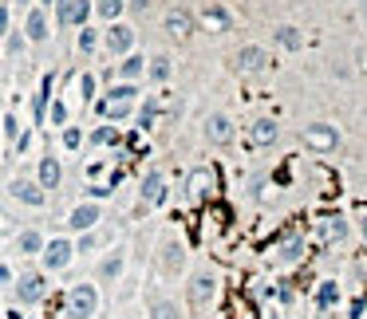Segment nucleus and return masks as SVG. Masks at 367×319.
<instances>
[{"mask_svg":"<svg viewBox=\"0 0 367 319\" xmlns=\"http://www.w3.org/2000/svg\"><path fill=\"white\" fill-rule=\"evenodd\" d=\"M48 99H51V75H44V83H40V91H36V99H32V118H36V123H44V114H48Z\"/></svg>","mask_w":367,"mask_h":319,"instance_id":"bb28decb","label":"nucleus"},{"mask_svg":"<svg viewBox=\"0 0 367 319\" xmlns=\"http://www.w3.org/2000/svg\"><path fill=\"white\" fill-rule=\"evenodd\" d=\"M99 44L111 51V55H119V60H123L127 51H134V28H130V24H123V20H111V24H107V32L99 36Z\"/></svg>","mask_w":367,"mask_h":319,"instance_id":"6e6552de","label":"nucleus"},{"mask_svg":"<svg viewBox=\"0 0 367 319\" xmlns=\"http://www.w3.org/2000/svg\"><path fill=\"white\" fill-rule=\"evenodd\" d=\"M115 75H119V83H139V79H146V55H139V51H127V55L119 60V67H115Z\"/></svg>","mask_w":367,"mask_h":319,"instance_id":"6ab92c4d","label":"nucleus"},{"mask_svg":"<svg viewBox=\"0 0 367 319\" xmlns=\"http://www.w3.org/2000/svg\"><path fill=\"white\" fill-rule=\"evenodd\" d=\"M162 28L174 36V40H190L193 28H198V20H193V12H186V8H170V12L162 16Z\"/></svg>","mask_w":367,"mask_h":319,"instance_id":"a211bd4d","label":"nucleus"},{"mask_svg":"<svg viewBox=\"0 0 367 319\" xmlns=\"http://www.w3.org/2000/svg\"><path fill=\"white\" fill-rule=\"evenodd\" d=\"M134 107H139V83H115L111 91H103V99H95L99 118H107V123L130 118Z\"/></svg>","mask_w":367,"mask_h":319,"instance_id":"f257e3e1","label":"nucleus"},{"mask_svg":"<svg viewBox=\"0 0 367 319\" xmlns=\"http://www.w3.org/2000/svg\"><path fill=\"white\" fill-rule=\"evenodd\" d=\"M48 4H56V0H40V8H48Z\"/></svg>","mask_w":367,"mask_h":319,"instance_id":"a18cd8bd","label":"nucleus"},{"mask_svg":"<svg viewBox=\"0 0 367 319\" xmlns=\"http://www.w3.org/2000/svg\"><path fill=\"white\" fill-rule=\"evenodd\" d=\"M51 292V276L44 268H24L12 276V300L20 307H40Z\"/></svg>","mask_w":367,"mask_h":319,"instance_id":"f03ea898","label":"nucleus"},{"mask_svg":"<svg viewBox=\"0 0 367 319\" xmlns=\"http://www.w3.org/2000/svg\"><path fill=\"white\" fill-rule=\"evenodd\" d=\"M12 276H16V272H12L8 264H4V260H0V284H12Z\"/></svg>","mask_w":367,"mask_h":319,"instance_id":"79ce46f5","label":"nucleus"},{"mask_svg":"<svg viewBox=\"0 0 367 319\" xmlns=\"http://www.w3.org/2000/svg\"><path fill=\"white\" fill-rule=\"evenodd\" d=\"M272 36H276V44H281L285 51H300V48H304V36L296 32L292 24H281V28H276Z\"/></svg>","mask_w":367,"mask_h":319,"instance_id":"cd10ccee","label":"nucleus"},{"mask_svg":"<svg viewBox=\"0 0 367 319\" xmlns=\"http://www.w3.org/2000/svg\"><path fill=\"white\" fill-rule=\"evenodd\" d=\"M80 99L83 103H95V75H91V71L80 75Z\"/></svg>","mask_w":367,"mask_h":319,"instance_id":"2f4dec72","label":"nucleus"},{"mask_svg":"<svg viewBox=\"0 0 367 319\" xmlns=\"http://www.w3.org/2000/svg\"><path fill=\"white\" fill-rule=\"evenodd\" d=\"M209 181H213V177H209V170H198V174L190 177V193H193V197H202Z\"/></svg>","mask_w":367,"mask_h":319,"instance_id":"473e14b6","label":"nucleus"},{"mask_svg":"<svg viewBox=\"0 0 367 319\" xmlns=\"http://www.w3.org/2000/svg\"><path fill=\"white\" fill-rule=\"evenodd\" d=\"M202 24H206L209 32H229V24H233V16H229V12H225L222 4H209V8H202Z\"/></svg>","mask_w":367,"mask_h":319,"instance_id":"b1692460","label":"nucleus"},{"mask_svg":"<svg viewBox=\"0 0 367 319\" xmlns=\"http://www.w3.org/2000/svg\"><path fill=\"white\" fill-rule=\"evenodd\" d=\"M64 225H67V233H75V237H80V233H87V229L103 225V205H99L95 197H91V201H80V205L67 213Z\"/></svg>","mask_w":367,"mask_h":319,"instance_id":"1a4fd4ad","label":"nucleus"},{"mask_svg":"<svg viewBox=\"0 0 367 319\" xmlns=\"http://www.w3.org/2000/svg\"><path fill=\"white\" fill-rule=\"evenodd\" d=\"M0 64H4V51H0Z\"/></svg>","mask_w":367,"mask_h":319,"instance_id":"de8ad7c7","label":"nucleus"},{"mask_svg":"<svg viewBox=\"0 0 367 319\" xmlns=\"http://www.w3.org/2000/svg\"><path fill=\"white\" fill-rule=\"evenodd\" d=\"M36 181H40V190H44V193L60 190V181H64V166H60V158H56V154H40Z\"/></svg>","mask_w":367,"mask_h":319,"instance_id":"f3484780","label":"nucleus"},{"mask_svg":"<svg viewBox=\"0 0 367 319\" xmlns=\"http://www.w3.org/2000/svg\"><path fill=\"white\" fill-rule=\"evenodd\" d=\"M67 319H95L99 316V284H71L64 300Z\"/></svg>","mask_w":367,"mask_h":319,"instance_id":"7ed1b4c3","label":"nucleus"},{"mask_svg":"<svg viewBox=\"0 0 367 319\" xmlns=\"http://www.w3.org/2000/svg\"><path fill=\"white\" fill-rule=\"evenodd\" d=\"M12 32V4L8 0H0V40Z\"/></svg>","mask_w":367,"mask_h":319,"instance_id":"f704fd0d","label":"nucleus"},{"mask_svg":"<svg viewBox=\"0 0 367 319\" xmlns=\"http://www.w3.org/2000/svg\"><path fill=\"white\" fill-rule=\"evenodd\" d=\"M111 244V233L107 229H87V233H80V240H75V256H91V253H99V248H107Z\"/></svg>","mask_w":367,"mask_h":319,"instance_id":"412c9836","label":"nucleus"},{"mask_svg":"<svg viewBox=\"0 0 367 319\" xmlns=\"http://www.w3.org/2000/svg\"><path fill=\"white\" fill-rule=\"evenodd\" d=\"M233 134H237V130H233V118H229L225 111H213L206 118V142L209 146H229Z\"/></svg>","mask_w":367,"mask_h":319,"instance_id":"dca6fc26","label":"nucleus"},{"mask_svg":"<svg viewBox=\"0 0 367 319\" xmlns=\"http://www.w3.org/2000/svg\"><path fill=\"white\" fill-rule=\"evenodd\" d=\"M134 111H139V127H154V118H158V103H154V99H146L143 107H134Z\"/></svg>","mask_w":367,"mask_h":319,"instance_id":"c756f323","label":"nucleus"},{"mask_svg":"<svg viewBox=\"0 0 367 319\" xmlns=\"http://www.w3.org/2000/svg\"><path fill=\"white\" fill-rule=\"evenodd\" d=\"M359 233H364V240H367V213L359 217Z\"/></svg>","mask_w":367,"mask_h":319,"instance_id":"c03bdc74","label":"nucleus"},{"mask_svg":"<svg viewBox=\"0 0 367 319\" xmlns=\"http://www.w3.org/2000/svg\"><path fill=\"white\" fill-rule=\"evenodd\" d=\"M316 300L328 307V303H335L340 300V292H335V284H320V292H316Z\"/></svg>","mask_w":367,"mask_h":319,"instance_id":"4c0bfd02","label":"nucleus"},{"mask_svg":"<svg viewBox=\"0 0 367 319\" xmlns=\"http://www.w3.org/2000/svg\"><path fill=\"white\" fill-rule=\"evenodd\" d=\"M213 296H217V276L209 268H198L190 276V284H186V303H190L193 316H202L209 303H213Z\"/></svg>","mask_w":367,"mask_h":319,"instance_id":"20e7f679","label":"nucleus"},{"mask_svg":"<svg viewBox=\"0 0 367 319\" xmlns=\"http://www.w3.org/2000/svg\"><path fill=\"white\" fill-rule=\"evenodd\" d=\"M276 138H281V130H276L272 118H257L253 127H249V142L253 146H272Z\"/></svg>","mask_w":367,"mask_h":319,"instance_id":"5701e85b","label":"nucleus"},{"mask_svg":"<svg viewBox=\"0 0 367 319\" xmlns=\"http://www.w3.org/2000/svg\"><path fill=\"white\" fill-rule=\"evenodd\" d=\"M4 138H8V142H20V118L12 111L4 114Z\"/></svg>","mask_w":367,"mask_h":319,"instance_id":"72a5a7b5","label":"nucleus"},{"mask_svg":"<svg viewBox=\"0 0 367 319\" xmlns=\"http://www.w3.org/2000/svg\"><path fill=\"white\" fill-rule=\"evenodd\" d=\"M91 8H95V16H103L107 24H111V20H123V12H127V0H95Z\"/></svg>","mask_w":367,"mask_h":319,"instance_id":"a878e982","label":"nucleus"},{"mask_svg":"<svg viewBox=\"0 0 367 319\" xmlns=\"http://www.w3.org/2000/svg\"><path fill=\"white\" fill-rule=\"evenodd\" d=\"M304 146L308 150H320V154H328V150H335L340 146V130L328 127V123H312V127H304Z\"/></svg>","mask_w":367,"mask_h":319,"instance_id":"4468645a","label":"nucleus"},{"mask_svg":"<svg viewBox=\"0 0 367 319\" xmlns=\"http://www.w3.org/2000/svg\"><path fill=\"white\" fill-rule=\"evenodd\" d=\"M115 319H143V316H139V311H130V307H127V311H119Z\"/></svg>","mask_w":367,"mask_h":319,"instance_id":"37998d69","label":"nucleus"},{"mask_svg":"<svg viewBox=\"0 0 367 319\" xmlns=\"http://www.w3.org/2000/svg\"><path fill=\"white\" fill-rule=\"evenodd\" d=\"M44 233L40 229H20L16 237H12V253L16 256H40V248H44Z\"/></svg>","mask_w":367,"mask_h":319,"instance_id":"aec40b11","label":"nucleus"},{"mask_svg":"<svg viewBox=\"0 0 367 319\" xmlns=\"http://www.w3.org/2000/svg\"><path fill=\"white\" fill-rule=\"evenodd\" d=\"M296 253H300V240H292V244H285V253H281V260H296Z\"/></svg>","mask_w":367,"mask_h":319,"instance_id":"a19ab883","label":"nucleus"},{"mask_svg":"<svg viewBox=\"0 0 367 319\" xmlns=\"http://www.w3.org/2000/svg\"><path fill=\"white\" fill-rule=\"evenodd\" d=\"M44 118H51L56 127H67V107H64V103H60V99H56V103H51V111L44 114Z\"/></svg>","mask_w":367,"mask_h":319,"instance_id":"e433bc0d","label":"nucleus"},{"mask_svg":"<svg viewBox=\"0 0 367 319\" xmlns=\"http://www.w3.org/2000/svg\"><path fill=\"white\" fill-rule=\"evenodd\" d=\"M71 260H75V240L71 237H51L44 240V248H40V268L48 272H64L71 268Z\"/></svg>","mask_w":367,"mask_h":319,"instance_id":"39448f33","label":"nucleus"},{"mask_svg":"<svg viewBox=\"0 0 367 319\" xmlns=\"http://www.w3.org/2000/svg\"><path fill=\"white\" fill-rule=\"evenodd\" d=\"M8 197L20 201V205H28V209H44V205H48V193L40 190V181H36V177H12V181H8Z\"/></svg>","mask_w":367,"mask_h":319,"instance_id":"9d476101","label":"nucleus"},{"mask_svg":"<svg viewBox=\"0 0 367 319\" xmlns=\"http://www.w3.org/2000/svg\"><path fill=\"white\" fill-rule=\"evenodd\" d=\"M16 4H32V0H16Z\"/></svg>","mask_w":367,"mask_h":319,"instance_id":"49530a36","label":"nucleus"},{"mask_svg":"<svg viewBox=\"0 0 367 319\" xmlns=\"http://www.w3.org/2000/svg\"><path fill=\"white\" fill-rule=\"evenodd\" d=\"M233 67H237L241 75H261V71L272 67V55L261 48V44H245V48H237V55H233Z\"/></svg>","mask_w":367,"mask_h":319,"instance_id":"9b49d317","label":"nucleus"},{"mask_svg":"<svg viewBox=\"0 0 367 319\" xmlns=\"http://www.w3.org/2000/svg\"><path fill=\"white\" fill-rule=\"evenodd\" d=\"M91 0H56V24L60 28H83L91 20Z\"/></svg>","mask_w":367,"mask_h":319,"instance_id":"f8f14e48","label":"nucleus"},{"mask_svg":"<svg viewBox=\"0 0 367 319\" xmlns=\"http://www.w3.org/2000/svg\"><path fill=\"white\" fill-rule=\"evenodd\" d=\"M24 40H28V44H48V40H51L48 8H40V4L28 8V16H24Z\"/></svg>","mask_w":367,"mask_h":319,"instance_id":"ddd939ff","label":"nucleus"},{"mask_svg":"<svg viewBox=\"0 0 367 319\" xmlns=\"http://www.w3.org/2000/svg\"><path fill=\"white\" fill-rule=\"evenodd\" d=\"M146 319H182V307L170 296H154V300L146 303Z\"/></svg>","mask_w":367,"mask_h":319,"instance_id":"4be33fe9","label":"nucleus"},{"mask_svg":"<svg viewBox=\"0 0 367 319\" xmlns=\"http://www.w3.org/2000/svg\"><path fill=\"white\" fill-rule=\"evenodd\" d=\"M344 233H348V225H344L340 217H335V221L328 225V237H344Z\"/></svg>","mask_w":367,"mask_h":319,"instance_id":"ea45409f","label":"nucleus"},{"mask_svg":"<svg viewBox=\"0 0 367 319\" xmlns=\"http://www.w3.org/2000/svg\"><path fill=\"white\" fill-rule=\"evenodd\" d=\"M95 48H99V32L83 24V28H80V51H83V55H91Z\"/></svg>","mask_w":367,"mask_h":319,"instance_id":"7c9ffc66","label":"nucleus"},{"mask_svg":"<svg viewBox=\"0 0 367 319\" xmlns=\"http://www.w3.org/2000/svg\"><path fill=\"white\" fill-rule=\"evenodd\" d=\"M87 142L91 146H115L119 142V130H115L111 123H107V127H95L91 134H87Z\"/></svg>","mask_w":367,"mask_h":319,"instance_id":"c85d7f7f","label":"nucleus"},{"mask_svg":"<svg viewBox=\"0 0 367 319\" xmlns=\"http://www.w3.org/2000/svg\"><path fill=\"white\" fill-rule=\"evenodd\" d=\"M170 75H174L170 55H150V60H146V79H150V83H166Z\"/></svg>","mask_w":367,"mask_h":319,"instance_id":"393cba45","label":"nucleus"},{"mask_svg":"<svg viewBox=\"0 0 367 319\" xmlns=\"http://www.w3.org/2000/svg\"><path fill=\"white\" fill-rule=\"evenodd\" d=\"M64 146H67V150H80V146H83V130L80 127H64Z\"/></svg>","mask_w":367,"mask_h":319,"instance_id":"c9c22d12","label":"nucleus"},{"mask_svg":"<svg viewBox=\"0 0 367 319\" xmlns=\"http://www.w3.org/2000/svg\"><path fill=\"white\" fill-rule=\"evenodd\" d=\"M123 272H127V248L123 244H111L107 253H103V260L95 264V284L111 288L123 280Z\"/></svg>","mask_w":367,"mask_h":319,"instance_id":"0eeeda50","label":"nucleus"},{"mask_svg":"<svg viewBox=\"0 0 367 319\" xmlns=\"http://www.w3.org/2000/svg\"><path fill=\"white\" fill-rule=\"evenodd\" d=\"M0 233H4V221H0Z\"/></svg>","mask_w":367,"mask_h":319,"instance_id":"09e8293b","label":"nucleus"},{"mask_svg":"<svg viewBox=\"0 0 367 319\" xmlns=\"http://www.w3.org/2000/svg\"><path fill=\"white\" fill-rule=\"evenodd\" d=\"M158 272L166 280H178V276L186 272V244H182V237H174V233H166V237L158 240Z\"/></svg>","mask_w":367,"mask_h":319,"instance_id":"423d86ee","label":"nucleus"},{"mask_svg":"<svg viewBox=\"0 0 367 319\" xmlns=\"http://www.w3.org/2000/svg\"><path fill=\"white\" fill-rule=\"evenodd\" d=\"M0 256H4V248H0Z\"/></svg>","mask_w":367,"mask_h":319,"instance_id":"8fccbe9b","label":"nucleus"},{"mask_svg":"<svg viewBox=\"0 0 367 319\" xmlns=\"http://www.w3.org/2000/svg\"><path fill=\"white\" fill-rule=\"evenodd\" d=\"M166 201V174L162 170H150L139 186V209H154Z\"/></svg>","mask_w":367,"mask_h":319,"instance_id":"2eb2a0df","label":"nucleus"},{"mask_svg":"<svg viewBox=\"0 0 367 319\" xmlns=\"http://www.w3.org/2000/svg\"><path fill=\"white\" fill-rule=\"evenodd\" d=\"M150 4H154V0H127V8H130V12H139V16L150 12Z\"/></svg>","mask_w":367,"mask_h":319,"instance_id":"58836bf2","label":"nucleus"}]
</instances>
